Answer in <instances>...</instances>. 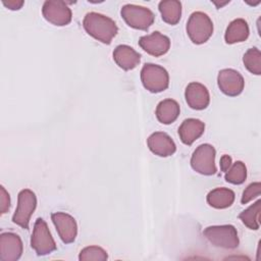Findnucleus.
Returning a JSON list of instances; mask_svg holds the SVG:
<instances>
[{
	"mask_svg": "<svg viewBox=\"0 0 261 261\" xmlns=\"http://www.w3.org/2000/svg\"><path fill=\"white\" fill-rule=\"evenodd\" d=\"M205 130V123L198 118H187L178 127V136L185 145H192Z\"/></svg>",
	"mask_w": 261,
	"mask_h": 261,
	"instance_id": "f3484780",
	"label": "nucleus"
},
{
	"mask_svg": "<svg viewBox=\"0 0 261 261\" xmlns=\"http://www.w3.org/2000/svg\"><path fill=\"white\" fill-rule=\"evenodd\" d=\"M113 60L124 70H132L141 61V55L128 45H118L113 51Z\"/></svg>",
	"mask_w": 261,
	"mask_h": 261,
	"instance_id": "dca6fc26",
	"label": "nucleus"
},
{
	"mask_svg": "<svg viewBox=\"0 0 261 261\" xmlns=\"http://www.w3.org/2000/svg\"><path fill=\"white\" fill-rule=\"evenodd\" d=\"M215 148L210 144H202L198 146L192 154L191 166L192 168L203 175H212L217 171L215 165Z\"/></svg>",
	"mask_w": 261,
	"mask_h": 261,
	"instance_id": "0eeeda50",
	"label": "nucleus"
},
{
	"mask_svg": "<svg viewBox=\"0 0 261 261\" xmlns=\"http://www.w3.org/2000/svg\"><path fill=\"white\" fill-rule=\"evenodd\" d=\"M51 219L59 238L64 244L74 242L77 234V224L71 215L65 212H54L51 214Z\"/></svg>",
	"mask_w": 261,
	"mask_h": 261,
	"instance_id": "9b49d317",
	"label": "nucleus"
},
{
	"mask_svg": "<svg viewBox=\"0 0 261 261\" xmlns=\"http://www.w3.org/2000/svg\"><path fill=\"white\" fill-rule=\"evenodd\" d=\"M44 18L50 23L58 27H63L71 21L72 13L65 1L47 0L42 7Z\"/></svg>",
	"mask_w": 261,
	"mask_h": 261,
	"instance_id": "1a4fd4ad",
	"label": "nucleus"
},
{
	"mask_svg": "<svg viewBox=\"0 0 261 261\" xmlns=\"http://www.w3.org/2000/svg\"><path fill=\"white\" fill-rule=\"evenodd\" d=\"M147 145L152 153L160 157H168L175 153L176 146L173 140L163 132H155L147 139Z\"/></svg>",
	"mask_w": 261,
	"mask_h": 261,
	"instance_id": "2eb2a0df",
	"label": "nucleus"
},
{
	"mask_svg": "<svg viewBox=\"0 0 261 261\" xmlns=\"http://www.w3.org/2000/svg\"><path fill=\"white\" fill-rule=\"evenodd\" d=\"M162 19L171 25L176 24L181 16V3L177 0H163L158 4Z\"/></svg>",
	"mask_w": 261,
	"mask_h": 261,
	"instance_id": "412c9836",
	"label": "nucleus"
},
{
	"mask_svg": "<svg viewBox=\"0 0 261 261\" xmlns=\"http://www.w3.org/2000/svg\"><path fill=\"white\" fill-rule=\"evenodd\" d=\"M37 207L36 194L30 189H23L18 193L17 206L12 216L13 223L28 229L32 214Z\"/></svg>",
	"mask_w": 261,
	"mask_h": 261,
	"instance_id": "6e6552de",
	"label": "nucleus"
},
{
	"mask_svg": "<svg viewBox=\"0 0 261 261\" xmlns=\"http://www.w3.org/2000/svg\"><path fill=\"white\" fill-rule=\"evenodd\" d=\"M10 208V196L3 186L0 187V211L1 214L6 213Z\"/></svg>",
	"mask_w": 261,
	"mask_h": 261,
	"instance_id": "bb28decb",
	"label": "nucleus"
},
{
	"mask_svg": "<svg viewBox=\"0 0 261 261\" xmlns=\"http://www.w3.org/2000/svg\"><path fill=\"white\" fill-rule=\"evenodd\" d=\"M261 201L258 200L239 214V218L250 229L257 230L260 227Z\"/></svg>",
	"mask_w": 261,
	"mask_h": 261,
	"instance_id": "4be33fe9",
	"label": "nucleus"
},
{
	"mask_svg": "<svg viewBox=\"0 0 261 261\" xmlns=\"http://www.w3.org/2000/svg\"><path fill=\"white\" fill-rule=\"evenodd\" d=\"M186 30L194 44H204L213 34V22L205 12L195 11L190 15Z\"/></svg>",
	"mask_w": 261,
	"mask_h": 261,
	"instance_id": "f03ea898",
	"label": "nucleus"
},
{
	"mask_svg": "<svg viewBox=\"0 0 261 261\" xmlns=\"http://www.w3.org/2000/svg\"><path fill=\"white\" fill-rule=\"evenodd\" d=\"M250 34L248 22L244 18H236L229 22L224 34V40L227 44L244 42Z\"/></svg>",
	"mask_w": 261,
	"mask_h": 261,
	"instance_id": "a211bd4d",
	"label": "nucleus"
},
{
	"mask_svg": "<svg viewBox=\"0 0 261 261\" xmlns=\"http://www.w3.org/2000/svg\"><path fill=\"white\" fill-rule=\"evenodd\" d=\"M83 27L88 35L103 44H110L118 33V28L112 18L95 11L85 15Z\"/></svg>",
	"mask_w": 261,
	"mask_h": 261,
	"instance_id": "f257e3e1",
	"label": "nucleus"
},
{
	"mask_svg": "<svg viewBox=\"0 0 261 261\" xmlns=\"http://www.w3.org/2000/svg\"><path fill=\"white\" fill-rule=\"evenodd\" d=\"M217 85L220 91L230 97L240 95L245 87L243 75L236 69L224 68L218 72Z\"/></svg>",
	"mask_w": 261,
	"mask_h": 261,
	"instance_id": "9d476101",
	"label": "nucleus"
},
{
	"mask_svg": "<svg viewBox=\"0 0 261 261\" xmlns=\"http://www.w3.org/2000/svg\"><path fill=\"white\" fill-rule=\"evenodd\" d=\"M23 251L22 241L14 232H2L0 234V260L16 261Z\"/></svg>",
	"mask_w": 261,
	"mask_h": 261,
	"instance_id": "f8f14e48",
	"label": "nucleus"
},
{
	"mask_svg": "<svg viewBox=\"0 0 261 261\" xmlns=\"http://www.w3.org/2000/svg\"><path fill=\"white\" fill-rule=\"evenodd\" d=\"M31 247L38 256H45L56 250V243L51 236L46 221L37 218L31 237Z\"/></svg>",
	"mask_w": 261,
	"mask_h": 261,
	"instance_id": "423d86ee",
	"label": "nucleus"
},
{
	"mask_svg": "<svg viewBox=\"0 0 261 261\" xmlns=\"http://www.w3.org/2000/svg\"><path fill=\"white\" fill-rule=\"evenodd\" d=\"M232 164V160H231V157L229 155H222L221 158H220V169L221 171L225 172L227 171V169L230 167V165Z\"/></svg>",
	"mask_w": 261,
	"mask_h": 261,
	"instance_id": "c85d7f7f",
	"label": "nucleus"
},
{
	"mask_svg": "<svg viewBox=\"0 0 261 261\" xmlns=\"http://www.w3.org/2000/svg\"><path fill=\"white\" fill-rule=\"evenodd\" d=\"M243 63L245 67L253 74H261V52L258 48L248 49L243 56Z\"/></svg>",
	"mask_w": 261,
	"mask_h": 261,
	"instance_id": "5701e85b",
	"label": "nucleus"
},
{
	"mask_svg": "<svg viewBox=\"0 0 261 261\" xmlns=\"http://www.w3.org/2000/svg\"><path fill=\"white\" fill-rule=\"evenodd\" d=\"M224 178L232 185H241L247 178V167L243 161H236L225 171Z\"/></svg>",
	"mask_w": 261,
	"mask_h": 261,
	"instance_id": "b1692460",
	"label": "nucleus"
},
{
	"mask_svg": "<svg viewBox=\"0 0 261 261\" xmlns=\"http://www.w3.org/2000/svg\"><path fill=\"white\" fill-rule=\"evenodd\" d=\"M180 112L178 103L173 99H164L156 107V117L163 124H170L176 120Z\"/></svg>",
	"mask_w": 261,
	"mask_h": 261,
	"instance_id": "6ab92c4d",
	"label": "nucleus"
},
{
	"mask_svg": "<svg viewBox=\"0 0 261 261\" xmlns=\"http://www.w3.org/2000/svg\"><path fill=\"white\" fill-rule=\"evenodd\" d=\"M139 46L148 54L159 57L168 52L170 40L160 32H153L150 35L142 36L139 40Z\"/></svg>",
	"mask_w": 261,
	"mask_h": 261,
	"instance_id": "ddd939ff",
	"label": "nucleus"
},
{
	"mask_svg": "<svg viewBox=\"0 0 261 261\" xmlns=\"http://www.w3.org/2000/svg\"><path fill=\"white\" fill-rule=\"evenodd\" d=\"M141 81L145 89L151 93H160L168 88L167 70L158 64L146 63L141 69Z\"/></svg>",
	"mask_w": 261,
	"mask_h": 261,
	"instance_id": "20e7f679",
	"label": "nucleus"
},
{
	"mask_svg": "<svg viewBox=\"0 0 261 261\" xmlns=\"http://www.w3.org/2000/svg\"><path fill=\"white\" fill-rule=\"evenodd\" d=\"M261 192V184L259 181H255L250 184L243 192L242 198H241V203L242 204H247L254 200L255 198L259 197Z\"/></svg>",
	"mask_w": 261,
	"mask_h": 261,
	"instance_id": "a878e982",
	"label": "nucleus"
},
{
	"mask_svg": "<svg viewBox=\"0 0 261 261\" xmlns=\"http://www.w3.org/2000/svg\"><path fill=\"white\" fill-rule=\"evenodd\" d=\"M203 234L215 247L236 249L240 244L237 228L231 224L208 226L203 230Z\"/></svg>",
	"mask_w": 261,
	"mask_h": 261,
	"instance_id": "7ed1b4c3",
	"label": "nucleus"
},
{
	"mask_svg": "<svg viewBox=\"0 0 261 261\" xmlns=\"http://www.w3.org/2000/svg\"><path fill=\"white\" fill-rule=\"evenodd\" d=\"M234 192L228 188H216L210 191L206 197L209 206L215 209H225L232 205Z\"/></svg>",
	"mask_w": 261,
	"mask_h": 261,
	"instance_id": "aec40b11",
	"label": "nucleus"
},
{
	"mask_svg": "<svg viewBox=\"0 0 261 261\" xmlns=\"http://www.w3.org/2000/svg\"><path fill=\"white\" fill-rule=\"evenodd\" d=\"M185 97L188 105L195 110H203L210 103V95L208 89L201 83H190L185 91Z\"/></svg>",
	"mask_w": 261,
	"mask_h": 261,
	"instance_id": "4468645a",
	"label": "nucleus"
},
{
	"mask_svg": "<svg viewBox=\"0 0 261 261\" xmlns=\"http://www.w3.org/2000/svg\"><path fill=\"white\" fill-rule=\"evenodd\" d=\"M2 3L10 10H18L23 5L22 0H2Z\"/></svg>",
	"mask_w": 261,
	"mask_h": 261,
	"instance_id": "cd10ccee",
	"label": "nucleus"
},
{
	"mask_svg": "<svg viewBox=\"0 0 261 261\" xmlns=\"http://www.w3.org/2000/svg\"><path fill=\"white\" fill-rule=\"evenodd\" d=\"M120 14L127 25L141 31L148 30L155 19V15L150 8L136 4L123 5Z\"/></svg>",
	"mask_w": 261,
	"mask_h": 261,
	"instance_id": "39448f33",
	"label": "nucleus"
},
{
	"mask_svg": "<svg viewBox=\"0 0 261 261\" xmlns=\"http://www.w3.org/2000/svg\"><path fill=\"white\" fill-rule=\"evenodd\" d=\"M107 259V252L98 246L86 247L80 252L79 255L80 261H105Z\"/></svg>",
	"mask_w": 261,
	"mask_h": 261,
	"instance_id": "393cba45",
	"label": "nucleus"
}]
</instances>
